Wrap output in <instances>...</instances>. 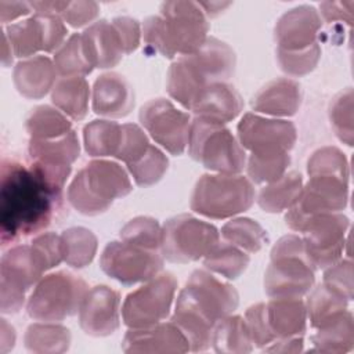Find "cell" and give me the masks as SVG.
I'll return each mask as SVG.
<instances>
[{
    "mask_svg": "<svg viewBox=\"0 0 354 354\" xmlns=\"http://www.w3.org/2000/svg\"><path fill=\"white\" fill-rule=\"evenodd\" d=\"M245 322L249 329L252 342L254 347L264 348L270 343L275 340V336L270 328L267 319V310L266 303H257L250 306L245 313Z\"/></svg>",
    "mask_w": 354,
    "mask_h": 354,
    "instance_id": "51",
    "label": "cell"
},
{
    "mask_svg": "<svg viewBox=\"0 0 354 354\" xmlns=\"http://www.w3.org/2000/svg\"><path fill=\"white\" fill-rule=\"evenodd\" d=\"M249 254L242 249L218 241L214 248L203 257V266L207 271L218 274L227 279L239 278L249 266Z\"/></svg>",
    "mask_w": 354,
    "mask_h": 354,
    "instance_id": "38",
    "label": "cell"
},
{
    "mask_svg": "<svg viewBox=\"0 0 354 354\" xmlns=\"http://www.w3.org/2000/svg\"><path fill=\"white\" fill-rule=\"evenodd\" d=\"M353 7L354 1H322L319 4V17L326 22L344 21L348 25L353 24Z\"/></svg>",
    "mask_w": 354,
    "mask_h": 354,
    "instance_id": "55",
    "label": "cell"
},
{
    "mask_svg": "<svg viewBox=\"0 0 354 354\" xmlns=\"http://www.w3.org/2000/svg\"><path fill=\"white\" fill-rule=\"evenodd\" d=\"M82 39L93 68H113L124 55L118 33L112 22L106 19L95 21L87 26L82 33Z\"/></svg>",
    "mask_w": 354,
    "mask_h": 354,
    "instance_id": "25",
    "label": "cell"
},
{
    "mask_svg": "<svg viewBox=\"0 0 354 354\" xmlns=\"http://www.w3.org/2000/svg\"><path fill=\"white\" fill-rule=\"evenodd\" d=\"M308 177L329 176L348 183V162L336 147H322L313 152L307 162Z\"/></svg>",
    "mask_w": 354,
    "mask_h": 354,
    "instance_id": "46",
    "label": "cell"
},
{
    "mask_svg": "<svg viewBox=\"0 0 354 354\" xmlns=\"http://www.w3.org/2000/svg\"><path fill=\"white\" fill-rule=\"evenodd\" d=\"M329 289L343 296L346 300L353 299V261L340 259L325 268L324 282Z\"/></svg>",
    "mask_w": 354,
    "mask_h": 354,
    "instance_id": "50",
    "label": "cell"
},
{
    "mask_svg": "<svg viewBox=\"0 0 354 354\" xmlns=\"http://www.w3.org/2000/svg\"><path fill=\"white\" fill-rule=\"evenodd\" d=\"M183 58L191 65L203 84L213 82H228L236 66L234 50L217 37L209 36L202 47Z\"/></svg>",
    "mask_w": 354,
    "mask_h": 354,
    "instance_id": "19",
    "label": "cell"
},
{
    "mask_svg": "<svg viewBox=\"0 0 354 354\" xmlns=\"http://www.w3.org/2000/svg\"><path fill=\"white\" fill-rule=\"evenodd\" d=\"M88 100L90 86L84 76L59 77L51 90V101L55 108L73 120L86 118Z\"/></svg>",
    "mask_w": 354,
    "mask_h": 354,
    "instance_id": "29",
    "label": "cell"
},
{
    "mask_svg": "<svg viewBox=\"0 0 354 354\" xmlns=\"http://www.w3.org/2000/svg\"><path fill=\"white\" fill-rule=\"evenodd\" d=\"M29 12H32L30 3L0 0V21L3 24L11 22L19 17L28 15Z\"/></svg>",
    "mask_w": 354,
    "mask_h": 354,
    "instance_id": "56",
    "label": "cell"
},
{
    "mask_svg": "<svg viewBox=\"0 0 354 354\" xmlns=\"http://www.w3.org/2000/svg\"><path fill=\"white\" fill-rule=\"evenodd\" d=\"M54 62L46 55H35L14 66L12 80L17 91L28 100H40L53 90L57 79Z\"/></svg>",
    "mask_w": 354,
    "mask_h": 354,
    "instance_id": "24",
    "label": "cell"
},
{
    "mask_svg": "<svg viewBox=\"0 0 354 354\" xmlns=\"http://www.w3.org/2000/svg\"><path fill=\"white\" fill-rule=\"evenodd\" d=\"M221 238L248 253H257L268 241L266 230L249 217H236L221 227Z\"/></svg>",
    "mask_w": 354,
    "mask_h": 354,
    "instance_id": "40",
    "label": "cell"
},
{
    "mask_svg": "<svg viewBox=\"0 0 354 354\" xmlns=\"http://www.w3.org/2000/svg\"><path fill=\"white\" fill-rule=\"evenodd\" d=\"M30 246L44 271L64 261L61 235H57L55 232H43L37 235L32 241Z\"/></svg>",
    "mask_w": 354,
    "mask_h": 354,
    "instance_id": "52",
    "label": "cell"
},
{
    "mask_svg": "<svg viewBox=\"0 0 354 354\" xmlns=\"http://www.w3.org/2000/svg\"><path fill=\"white\" fill-rule=\"evenodd\" d=\"M120 295L106 285L87 290L79 310L82 330L94 337L115 333L120 325Z\"/></svg>",
    "mask_w": 354,
    "mask_h": 354,
    "instance_id": "16",
    "label": "cell"
},
{
    "mask_svg": "<svg viewBox=\"0 0 354 354\" xmlns=\"http://www.w3.org/2000/svg\"><path fill=\"white\" fill-rule=\"evenodd\" d=\"M79 153L80 144L73 130L53 140L30 138L28 145L29 160L47 166L72 167V163L79 158Z\"/></svg>",
    "mask_w": 354,
    "mask_h": 354,
    "instance_id": "28",
    "label": "cell"
},
{
    "mask_svg": "<svg viewBox=\"0 0 354 354\" xmlns=\"http://www.w3.org/2000/svg\"><path fill=\"white\" fill-rule=\"evenodd\" d=\"M15 344V329L7 322V319H0V353H8Z\"/></svg>",
    "mask_w": 354,
    "mask_h": 354,
    "instance_id": "59",
    "label": "cell"
},
{
    "mask_svg": "<svg viewBox=\"0 0 354 354\" xmlns=\"http://www.w3.org/2000/svg\"><path fill=\"white\" fill-rule=\"evenodd\" d=\"M311 343L321 353L344 354L351 351L354 347V319L351 311L346 310L336 318L315 328Z\"/></svg>",
    "mask_w": 354,
    "mask_h": 354,
    "instance_id": "30",
    "label": "cell"
},
{
    "mask_svg": "<svg viewBox=\"0 0 354 354\" xmlns=\"http://www.w3.org/2000/svg\"><path fill=\"white\" fill-rule=\"evenodd\" d=\"M122 124L112 120H93L83 129L86 152L93 158L115 156L120 144Z\"/></svg>",
    "mask_w": 354,
    "mask_h": 354,
    "instance_id": "37",
    "label": "cell"
},
{
    "mask_svg": "<svg viewBox=\"0 0 354 354\" xmlns=\"http://www.w3.org/2000/svg\"><path fill=\"white\" fill-rule=\"evenodd\" d=\"M149 147V141L144 130L134 123L122 124V137L118 152L115 155L116 159L130 165L136 162Z\"/></svg>",
    "mask_w": 354,
    "mask_h": 354,
    "instance_id": "49",
    "label": "cell"
},
{
    "mask_svg": "<svg viewBox=\"0 0 354 354\" xmlns=\"http://www.w3.org/2000/svg\"><path fill=\"white\" fill-rule=\"evenodd\" d=\"M205 86L206 84L201 82L198 75L183 57L177 58V61L170 65L167 71L166 88L169 95L183 108L191 111L196 97Z\"/></svg>",
    "mask_w": 354,
    "mask_h": 354,
    "instance_id": "34",
    "label": "cell"
},
{
    "mask_svg": "<svg viewBox=\"0 0 354 354\" xmlns=\"http://www.w3.org/2000/svg\"><path fill=\"white\" fill-rule=\"evenodd\" d=\"M53 62L61 77L86 76L94 69L86 55L82 33L71 35L54 53Z\"/></svg>",
    "mask_w": 354,
    "mask_h": 354,
    "instance_id": "42",
    "label": "cell"
},
{
    "mask_svg": "<svg viewBox=\"0 0 354 354\" xmlns=\"http://www.w3.org/2000/svg\"><path fill=\"white\" fill-rule=\"evenodd\" d=\"M188 153L210 171L239 174L246 166V152L225 124L195 116L191 120Z\"/></svg>",
    "mask_w": 354,
    "mask_h": 354,
    "instance_id": "5",
    "label": "cell"
},
{
    "mask_svg": "<svg viewBox=\"0 0 354 354\" xmlns=\"http://www.w3.org/2000/svg\"><path fill=\"white\" fill-rule=\"evenodd\" d=\"M44 268L30 245H18L8 249L0 260V286L28 292L43 278Z\"/></svg>",
    "mask_w": 354,
    "mask_h": 354,
    "instance_id": "22",
    "label": "cell"
},
{
    "mask_svg": "<svg viewBox=\"0 0 354 354\" xmlns=\"http://www.w3.org/2000/svg\"><path fill=\"white\" fill-rule=\"evenodd\" d=\"M169 167L167 156L155 145L149 144L147 151L133 163L127 165L134 183L138 187H151L162 180Z\"/></svg>",
    "mask_w": 354,
    "mask_h": 354,
    "instance_id": "44",
    "label": "cell"
},
{
    "mask_svg": "<svg viewBox=\"0 0 354 354\" xmlns=\"http://www.w3.org/2000/svg\"><path fill=\"white\" fill-rule=\"evenodd\" d=\"M353 88L347 87L333 97L329 106V120L336 137L351 147L354 140L353 124Z\"/></svg>",
    "mask_w": 354,
    "mask_h": 354,
    "instance_id": "47",
    "label": "cell"
},
{
    "mask_svg": "<svg viewBox=\"0 0 354 354\" xmlns=\"http://www.w3.org/2000/svg\"><path fill=\"white\" fill-rule=\"evenodd\" d=\"M322 19L313 6H297L279 17L274 28L277 48L299 51L317 43Z\"/></svg>",
    "mask_w": 354,
    "mask_h": 354,
    "instance_id": "17",
    "label": "cell"
},
{
    "mask_svg": "<svg viewBox=\"0 0 354 354\" xmlns=\"http://www.w3.org/2000/svg\"><path fill=\"white\" fill-rule=\"evenodd\" d=\"M267 319L275 339L301 336L307 328V310L301 297H277L266 303Z\"/></svg>",
    "mask_w": 354,
    "mask_h": 354,
    "instance_id": "27",
    "label": "cell"
},
{
    "mask_svg": "<svg viewBox=\"0 0 354 354\" xmlns=\"http://www.w3.org/2000/svg\"><path fill=\"white\" fill-rule=\"evenodd\" d=\"M88 290L87 283L66 271L43 277L26 303L28 315L43 322H57L79 313Z\"/></svg>",
    "mask_w": 354,
    "mask_h": 354,
    "instance_id": "7",
    "label": "cell"
},
{
    "mask_svg": "<svg viewBox=\"0 0 354 354\" xmlns=\"http://www.w3.org/2000/svg\"><path fill=\"white\" fill-rule=\"evenodd\" d=\"M290 165L289 152L250 153L246 158L248 177L254 184H268L282 177Z\"/></svg>",
    "mask_w": 354,
    "mask_h": 354,
    "instance_id": "43",
    "label": "cell"
},
{
    "mask_svg": "<svg viewBox=\"0 0 354 354\" xmlns=\"http://www.w3.org/2000/svg\"><path fill=\"white\" fill-rule=\"evenodd\" d=\"M93 111L104 118H124L134 108V90L124 76L106 72L98 76L93 87Z\"/></svg>",
    "mask_w": 354,
    "mask_h": 354,
    "instance_id": "20",
    "label": "cell"
},
{
    "mask_svg": "<svg viewBox=\"0 0 354 354\" xmlns=\"http://www.w3.org/2000/svg\"><path fill=\"white\" fill-rule=\"evenodd\" d=\"M199 7L202 8V11L205 12L206 17H216L220 12H223L227 7L231 6L230 1L223 3V1H199L198 3Z\"/></svg>",
    "mask_w": 354,
    "mask_h": 354,
    "instance_id": "60",
    "label": "cell"
},
{
    "mask_svg": "<svg viewBox=\"0 0 354 354\" xmlns=\"http://www.w3.org/2000/svg\"><path fill=\"white\" fill-rule=\"evenodd\" d=\"M250 105L257 113L275 118L293 116L301 105V87L288 77L275 79L253 95Z\"/></svg>",
    "mask_w": 354,
    "mask_h": 354,
    "instance_id": "23",
    "label": "cell"
},
{
    "mask_svg": "<svg viewBox=\"0 0 354 354\" xmlns=\"http://www.w3.org/2000/svg\"><path fill=\"white\" fill-rule=\"evenodd\" d=\"M71 330L55 322L30 324L24 335V344L28 351L36 354H61L71 346Z\"/></svg>",
    "mask_w": 354,
    "mask_h": 354,
    "instance_id": "32",
    "label": "cell"
},
{
    "mask_svg": "<svg viewBox=\"0 0 354 354\" xmlns=\"http://www.w3.org/2000/svg\"><path fill=\"white\" fill-rule=\"evenodd\" d=\"M120 241L148 250H160L162 225L148 216H138L127 221L119 231Z\"/></svg>",
    "mask_w": 354,
    "mask_h": 354,
    "instance_id": "45",
    "label": "cell"
},
{
    "mask_svg": "<svg viewBox=\"0 0 354 354\" xmlns=\"http://www.w3.org/2000/svg\"><path fill=\"white\" fill-rule=\"evenodd\" d=\"M141 29L147 47L166 58L194 54L209 37L207 17L195 1H165Z\"/></svg>",
    "mask_w": 354,
    "mask_h": 354,
    "instance_id": "2",
    "label": "cell"
},
{
    "mask_svg": "<svg viewBox=\"0 0 354 354\" xmlns=\"http://www.w3.org/2000/svg\"><path fill=\"white\" fill-rule=\"evenodd\" d=\"M242 108V97L232 84L228 82H213L202 88L191 111L195 116L225 124L234 120Z\"/></svg>",
    "mask_w": 354,
    "mask_h": 354,
    "instance_id": "21",
    "label": "cell"
},
{
    "mask_svg": "<svg viewBox=\"0 0 354 354\" xmlns=\"http://www.w3.org/2000/svg\"><path fill=\"white\" fill-rule=\"evenodd\" d=\"M25 129L32 140H53L69 133L72 123L59 109L39 105L26 116Z\"/></svg>",
    "mask_w": 354,
    "mask_h": 354,
    "instance_id": "35",
    "label": "cell"
},
{
    "mask_svg": "<svg viewBox=\"0 0 354 354\" xmlns=\"http://www.w3.org/2000/svg\"><path fill=\"white\" fill-rule=\"evenodd\" d=\"M180 292L214 324L232 314L239 304L236 289L207 270H195Z\"/></svg>",
    "mask_w": 354,
    "mask_h": 354,
    "instance_id": "15",
    "label": "cell"
},
{
    "mask_svg": "<svg viewBox=\"0 0 354 354\" xmlns=\"http://www.w3.org/2000/svg\"><path fill=\"white\" fill-rule=\"evenodd\" d=\"M348 202V183L329 176L308 177L296 202L286 210V225L301 232L314 216L342 212Z\"/></svg>",
    "mask_w": 354,
    "mask_h": 354,
    "instance_id": "10",
    "label": "cell"
},
{
    "mask_svg": "<svg viewBox=\"0 0 354 354\" xmlns=\"http://www.w3.org/2000/svg\"><path fill=\"white\" fill-rule=\"evenodd\" d=\"M236 138L250 153L289 152L297 140V130L290 120L249 112L236 126Z\"/></svg>",
    "mask_w": 354,
    "mask_h": 354,
    "instance_id": "14",
    "label": "cell"
},
{
    "mask_svg": "<svg viewBox=\"0 0 354 354\" xmlns=\"http://www.w3.org/2000/svg\"><path fill=\"white\" fill-rule=\"evenodd\" d=\"M218 241L220 232L213 224L184 213L162 225L160 253L171 263L187 264L203 259Z\"/></svg>",
    "mask_w": 354,
    "mask_h": 354,
    "instance_id": "8",
    "label": "cell"
},
{
    "mask_svg": "<svg viewBox=\"0 0 354 354\" xmlns=\"http://www.w3.org/2000/svg\"><path fill=\"white\" fill-rule=\"evenodd\" d=\"M14 51H12V47H11V43L6 35V32L3 30L1 33V64L3 66H10L12 64V59H14Z\"/></svg>",
    "mask_w": 354,
    "mask_h": 354,
    "instance_id": "61",
    "label": "cell"
},
{
    "mask_svg": "<svg viewBox=\"0 0 354 354\" xmlns=\"http://www.w3.org/2000/svg\"><path fill=\"white\" fill-rule=\"evenodd\" d=\"M61 242L64 261L73 268H83L95 257L98 241L95 234L88 228H66L61 234Z\"/></svg>",
    "mask_w": 354,
    "mask_h": 354,
    "instance_id": "36",
    "label": "cell"
},
{
    "mask_svg": "<svg viewBox=\"0 0 354 354\" xmlns=\"http://www.w3.org/2000/svg\"><path fill=\"white\" fill-rule=\"evenodd\" d=\"M171 322L188 340L189 351H206L212 346L214 322L205 317L181 292L174 304Z\"/></svg>",
    "mask_w": 354,
    "mask_h": 354,
    "instance_id": "26",
    "label": "cell"
},
{
    "mask_svg": "<svg viewBox=\"0 0 354 354\" xmlns=\"http://www.w3.org/2000/svg\"><path fill=\"white\" fill-rule=\"evenodd\" d=\"M212 347L217 353L245 354L253 350V342L241 315H227L214 324L212 335Z\"/></svg>",
    "mask_w": 354,
    "mask_h": 354,
    "instance_id": "31",
    "label": "cell"
},
{
    "mask_svg": "<svg viewBox=\"0 0 354 354\" xmlns=\"http://www.w3.org/2000/svg\"><path fill=\"white\" fill-rule=\"evenodd\" d=\"M100 14V6L95 1H69V6L61 14L64 22L73 28L91 25Z\"/></svg>",
    "mask_w": 354,
    "mask_h": 354,
    "instance_id": "54",
    "label": "cell"
},
{
    "mask_svg": "<svg viewBox=\"0 0 354 354\" xmlns=\"http://www.w3.org/2000/svg\"><path fill=\"white\" fill-rule=\"evenodd\" d=\"M100 267L112 279L123 285H134L156 277L163 268V256L158 250L112 241L101 253Z\"/></svg>",
    "mask_w": 354,
    "mask_h": 354,
    "instance_id": "11",
    "label": "cell"
},
{
    "mask_svg": "<svg viewBox=\"0 0 354 354\" xmlns=\"http://www.w3.org/2000/svg\"><path fill=\"white\" fill-rule=\"evenodd\" d=\"M277 62L282 72L288 76L301 77L315 69L321 58V47L318 43L299 51H285L277 48Z\"/></svg>",
    "mask_w": 354,
    "mask_h": 354,
    "instance_id": "48",
    "label": "cell"
},
{
    "mask_svg": "<svg viewBox=\"0 0 354 354\" xmlns=\"http://www.w3.org/2000/svg\"><path fill=\"white\" fill-rule=\"evenodd\" d=\"M69 6V1H59V0H44V1H32L30 7L37 14H54L59 15L65 11Z\"/></svg>",
    "mask_w": 354,
    "mask_h": 354,
    "instance_id": "58",
    "label": "cell"
},
{
    "mask_svg": "<svg viewBox=\"0 0 354 354\" xmlns=\"http://www.w3.org/2000/svg\"><path fill=\"white\" fill-rule=\"evenodd\" d=\"M303 188L301 174L297 171L285 173L278 180L266 184L259 195L257 203L267 213L288 210L299 198Z\"/></svg>",
    "mask_w": 354,
    "mask_h": 354,
    "instance_id": "33",
    "label": "cell"
},
{
    "mask_svg": "<svg viewBox=\"0 0 354 354\" xmlns=\"http://www.w3.org/2000/svg\"><path fill=\"white\" fill-rule=\"evenodd\" d=\"M112 25L119 36V40L122 43V48L124 54L134 53L138 46L142 36V29L137 19L131 17H115L112 19Z\"/></svg>",
    "mask_w": 354,
    "mask_h": 354,
    "instance_id": "53",
    "label": "cell"
},
{
    "mask_svg": "<svg viewBox=\"0 0 354 354\" xmlns=\"http://www.w3.org/2000/svg\"><path fill=\"white\" fill-rule=\"evenodd\" d=\"M350 220L342 212L311 217L303 227V242L314 268H326L342 259Z\"/></svg>",
    "mask_w": 354,
    "mask_h": 354,
    "instance_id": "12",
    "label": "cell"
},
{
    "mask_svg": "<svg viewBox=\"0 0 354 354\" xmlns=\"http://www.w3.org/2000/svg\"><path fill=\"white\" fill-rule=\"evenodd\" d=\"M133 189L126 170L112 160L95 159L88 162L71 181L66 199L84 216L105 213L115 199L129 195Z\"/></svg>",
    "mask_w": 354,
    "mask_h": 354,
    "instance_id": "3",
    "label": "cell"
},
{
    "mask_svg": "<svg viewBox=\"0 0 354 354\" xmlns=\"http://www.w3.org/2000/svg\"><path fill=\"white\" fill-rule=\"evenodd\" d=\"M256 199L253 183L241 174H203L191 194L189 207L207 218L223 220L250 209Z\"/></svg>",
    "mask_w": 354,
    "mask_h": 354,
    "instance_id": "6",
    "label": "cell"
},
{
    "mask_svg": "<svg viewBox=\"0 0 354 354\" xmlns=\"http://www.w3.org/2000/svg\"><path fill=\"white\" fill-rule=\"evenodd\" d=\"M177 290V279L170 272L158 274L129 293L122 306V319L129 328H145L167 318Z\"/></svg>",
    "mask_w": 354,
    "mask_h": 354,
    "instance_id": "9",
    "label": "cell"
},
{
    "mask_svg": "<svg viewBox=\"0 0 354 354\" xmlns=\"http://www.w3.org/2000/svg\"><path fill=\"white\" fill-rule=\"evenodd\" d=\"M0 180L3 243L36 234L51 223L61 206V195L51 191L29 165L3 162Z\"/></svg>",
    "mask_w": 354,
    "mask_h": 354,
    "instance_id": "1",
    "label": "cell"
},
{
    "mask_svg": "<svg viewBox=\"0 0 354 354\" xmlns=\"http://www.w3.org/2000/svg\"><path fill=\"white\" fill-rule=\"evenodd\" d=\"M304 304L307 310V321H310V325L315 329L344 313L348 300L329 289L325 283H321L310 292Z\"/></svg>",
    "mask_w": 354,
    "mask_h": 354,
    "instance_id": "39",
    "label": "cell"
},
{
    "mask_svg": "<svg viewBox=\"0 0 354 354\" xmlns=\"http://www.w3.org/2000/svg\"><path fill=\"white\" fill-rule=\"evenodd\" d=\"M301 350H303L301 336L275 339L272 343L264 347V351L267 353H299Z\"/></svg>",
    "mask_w": 354,
    "mask_h": 354,
    "instance_id": "57",
    "label": "cell"
},
{
    "mask_svg": "<svg viewBox=\"0 0 354 354\" xmlns=\"http://www.w3.org/2000/svg\"><path fill=\"white\" fill-rule=\"evenodd\" d=\"M140 123L147 133L171 155H181L189 137L191 118L165 98H155L142 105L138 113Z\"/></svg>",
    "mask_w": 354,
    "mask_h": 354,
    "instance_id": "13",
    "label": "cell"
},
{
    "mask_svg": "<svg viewBox=\"0 0 354 354\" xmlns=\"http://www.w3.org/2000/svg\"><path fill=\"white\" fill-rule=\"evenodd\" d=\"M303 238L296 234L281 236L271 249V261L264 274V290L271 299L301 297L315 282Z\"/></svg>",
    "mask_w": 354,
    "mask_h": 354,
    "instance_id": "4",
    "label": "cell"
},
{
    "mask_svg": "<svg viewBox=\"0 0 354 354\" xmlns=\"http://www.w3.org/2000/svg\"><path fill=\"white\" fill-rule=\"evenodd\" d=\"M122 350L124 353H187L189 344L183 332L170 321L145 328H129Z\"/></svg>",
    "mask_w": 354,
    "mask_h": 354,
    "instance_id": "18",
    "label": "cell"
},
{
    "mask_svg": "<svg viewBox=\"0 0 354 354\" xmlns=\"http://www.w3.org/2000/svg\"><path fill=\"white\" fill-rule=\"evenodd\" d=\"M4 32L11 43L15 57L26 59L33 57L36 53L43 51V30L36 14L24 21L8 25Z\"/></svg>",
    "mask_w": 354,
    "mask_h": 354,
    "instance_id": "41",
    "label": "cell"
}]
</instances>
